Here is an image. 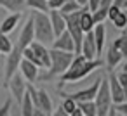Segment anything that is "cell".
<instances>
[{
    "label": "cell",
    "mask_w": 127,
    "mask_h": 116,
    "mask_svg": "<svg viewBox=\"0 0 127 116\" xmlns=\"http://www.w3.org/2000/svg\"><path fill=\"white\" fill-rule=\"evenodd\" d=\"M33 116H51V114H47L45 111H42V109L35 107V109H33Z\"/></svg>",
    "instance_id": "8d00e7d4"
},
{
    "label": "cell",
    "mask_w": 127,
    "mask_h": 116,
    "mask_svg": "<svg viewBox=\"0 0 127 116\" xmlns=\"http://www.w3.org/2000/svg\"><path fill=\"white\" fill-rule=\"evenodd\" d=\"M61 95H63V94H61ZM61 109H63L66 114H70V113H73V111L77 109V102H75L71 97L63 95V104H61Z\"/></svg>",
    "instance_id": "83f0119b"
},
{
    "label": "cell",
    "mask_w": 127,
    "mask_h": 116,
    "mask_svg": "<svg viewBox=\"0 0 127 116\" xmlns=\"http://www.w3.org/2000/svg\"><path fill=\"white\" fill-rule=\"evenodd\" d=\"M75 2H77L80 7H87V0H75Z\"/></svg>",
    "instance_id": "f35d334b"
},
{
    "label": "cell",
    "mask_w": 127,
    "mask_h": 116,
    "mask_svg": "<svg viewBox=\"0 0 127 116\" xmlns=\"http://www.w3.org/2000/svg\"><path fill=\"white\" fill-rule=\"evenodd\" d=\"M52 49L56 50H63V52H73L75 54V42L70 37L68 31H63L59 37H56L52 40Z\"/></svg>",
    "instance_id": "4fadbf2b"
},
{
    "label": "cell",
    "mask_w": 127,
    "mask_h": 116,
    "mask_svg": "<svg viewBox=\"0 0 127 116\" xmlns=\"http://www.w3.org/2000/svg\"><path fill=\"white\" fill-rule=\"evenodd\" d=\"M49 21L54 31V37H59L63 31H66V23H64V16L59 11H49Z\"/></svg>",
    "instance_id": "9a60e30c"
},
{
    "label": "cell",
    "mask_w": 127,
    "mask_h": 116,
    "mask_svg": "<svg viewBox=\"0 0 127 116\" xmlns=\"http://www.w3.org/2000/svg\"><path fill=\"white\" fill-rule=\"evenodd\" d=\"M23 59H26V61L33 62V64H35V66H38V68H42V62H40V59L35 56V52H33L30 47H26V49H25V52H23Z\"/></svg>",
    "instance_id": "f1b7e54d"
},
{
    "label": "cell",
    "mask_w": 127,
    "mask_h": 116,
    "mask_svg": "<svg viewBox=\"0 0 127 116\" xmlns=\"http://www.w3.org/2000/svg\"><path fill=\"white\" fill-rule=\"evenodd\" d=\"M11 107H12V97L5 99V102L0 106V116H9L11 114Z\"/></svg>",
    "instance_id": "f546056e"
},
{
    "label": "cell",
    "mask_w": 127,
    "mask_h": 116,
    "mask_svg": "<svg viewBox=\"0 0 127 116\" xmlns=\"http://www.w3.org/2000/svg\"><path fill=\"white\" fill-rule=\"evenodd\" d=\"M87 61H92V59H97L99 54H97V49H96V42H94V37H92V31L85 33L84 35V40H82V45H80V52Z\"/></svg>",
    "instance_id": "30bf717a"
},
{
    "label": "cell",
    "mask_w": 127,
    "mask_h": 116,
    "mask_svg": "<svg viewBox=\"0 0 127 116\" xmlns=\"http://www.w3.org/2000/svg\"><path fill=\"white\" fill-rule=\"evenodd\" d=\"M70 116H84V113H82V111H80V107L77 106V109H75L73 113H70Z\"/></svg>",
    "instance_id": "74e56055"
},
{
    "label": "cell",
    "mask_w": 127,
    "mask_h": 116,
    "mask_svg": "<svg viewBox=\"0 0 127 116\" xmlns=\"http://www.w3.org/2000/svg\"><path fill=\"white\" fill-rule=\"evenodd\" d=\"M101 59H92V61H87L82 54H75L73 56V61L70 64V68L59 76V87L61 88L63 85L66 83H77L84 78H87L92 71H96L97 68H101Z\"/></svg>",
    "instance_id": "7a4b0ae2"
},
{
    "label": "cell",
    "mask_w": 127,
    "mask_h": 116,
    "mask_svg": "<svg viewBox=\"0 0 127 116\" xmlns=\"http://www.w3.org/2000/svg\"><path fill=\"white\" fill-rule=\"evenodd\" d=\"M19 107H21V116H33V109H35V106H33V102H32L28 92L23 95V100L19 102Z\"/></svg>",
    "instance_id": "7402d4cb"
},
{
    "label": "cell",
    "mask_w": 127,
    "mask_h": 116,
    "mask_svg": "<svg viewBox=\"0 0 127 116\" xmlns=\"http://www.w3.org/2000/svg\"><path fill=\"white\" fill-rule=\"evenodd\" d=\"M9 116H18V114H9Z\"/></svg>",
    "instance_id": "60d3db41"
},
{
    "label": "cell",
    "mask_w": 127,
    "mask_h": 116,
    "mask_svg": "<svg viewBox=\"0 0 127 116\" xmlns=\"http://www.w3.org/2000/svg\"><path fill=\"white\" fill-rule=\"evenodd\" d=\"M82 7L75 2V0H66V2L63 4V7L59 9V12L64 16V14H71V12H75V11H80Z\"/></svg>",
    "instance_id": "4316f807"
},
{
    "label": "cell",
    "mask_w": 127,
    "mask_h": 116,
    "mask_svg": "<svg viewBox=\"0 0 127 116\" xmlns=\"http://www.w3.org/2000/svg\"><path fill=\"white\" fill-rule=\"evenodd\" d=\"M82 11V9H80ZM80 11H75L71 14H64V23H66V31L70 33V37L73 38L75 42V54L80 52V45H82V40H84V31H82V26H80Z\"/></svg>",
    "instance_id": "8992f818"
},
{
    "label": "cell",
    "mask_w": 127,
    "mask_h": 116,
    "mask_svg": "<svg viewBox=\"0 0 127 116\" xmlns=\"http://www.w3.org/2000/svg\"><path fill=\"white\" fill-rule=\"evenodd\" d=\"M26 7H30L32 11H37V12H49V4L47 0H26Z\"/></svg>",
    "instance_id": "cb8c5ba5"
},
{
    "label": "cell",
    "mask_w": 127,
    "mask_h": 116,
    "mask_svg": "<svg viewBox=\"0 0 127 116\" xmlns=\"http://www.w3.org/2000/svg\"><path fill=\"white\" fill-rule=\"evenodd\" d=\"M117 80H118V83H120V85H122L124 88L127 87V73H125V71L118 73V75H117Z\"/></svg>",
    "instance_id": "836d02e7"
},
{
    "label": "cell",
    "mask_w": 127,
    "mask_h": 116,
    "mask_svg": "<svg viewBox=\"0 0 127 116\" xmlns=\"http://www.w3.org/2000/svg\"><path fill=\"white\" fill-rule=\"evenodd\" d=\"M12 40L7 37V35H4V33H0V54H9L11 50H12Z\"/></svg>",
    "instance_id": "484cf974"
},
{
    "label": "cell",
    "mask_w": 127,
    "mask_h": 116,
    "mask_svg": "<svg viewBox=\"0 0 127 116\" xmlns=\"http://www.w3.org/2000/svg\"><path fill=\"white\" fill-rule=\"evenodd\" d=\"M35 40L33 37V19L32 16L26 19L25 26L21 28V33H19V38L18 42L12 45V50L7 54V61H5V69H4V76H5V81L14 75L18 73V68H19V62L23 59V52L25 49Z\"/></svg>",
    "instance_id": "6da1fadb"
},
{
    "label": "cell",
    "mask_w": 127,
    "mask_h": 116,
    "mask_svg": "<svg viewBox=\"0 0 127 116\" xmlns=\"http://www.w3.org/2000/svg\"><path fill=\"white\" fill-rule=\"evenodd\" d=\"M33 106L38 107V109H42V111H45L47 114H52V111H54L52 99H51V95L47 94L45 88H37V97H35Z\"/></svg>",
    "instance_id": "7c38bea8"
},
{
    "label": "cell",
    "mask_w": 127,
    "mask_h": 116,
    "mask_svg": "<svg viewBox=\"0 0 127 116\" xmlns=\"http://www.w3.org/2000/svg\"><path fill=\"white\" fill-rule=\"evenodd\" d=\"M113 5L118 9H125V0H113Z\"/></svg>",
    "instance_id": "d590c367"
},
{
    "label": "cell",
    "mask_w": 127,
    "mask_h": 116,
    "mask_svg": "<svg viewBox=\"0 0 127 116\" xmlns=\"http://www.w3.org/2000/svg\"><path fill=\"white\" fill-rule=\"evenodd\" d=\"M66 2V0H47V4H49V9L51 11H59L63 7V4Z\"/></svg>",
    "instance_id": "4dcf8cb0"
},
{
    "label": "cell",
    "mask_w": 127,
    "mask_h": 116,
    "mask_svg": "<svg viewBox=\"0 0 127 116\" xmlns=\"http://www.w3.org/2000/svg\"><path fill=\"white\" fill-rule=\"evenodd\" d=\"M26 85H28V83L25 81V78L21 76V73H14V75L5 81V87L9 88L12 99H14L18 104L23 100V95L26 94Z\"/></svg>",
    "instance_id": "52a82bcc"
},
{
    "label": "cell",
    "mask_w": 127,
    "mask_h": 116,
    "mask_svg": "<svg viewBox=\"0 0 127 116\" xmlns=\"http://www.w3.org/2000/svg\"><path fill=\"white\" fill-rule=\"evenodd\" d=\"M94 104H96V116H108L110 109L113 107V100H111V95H110L106 78H101L99 90H97V94L94 97Z\"/></svg>",
    "instance_id": "5b68a950"
},
{
    "label": "cell",
    "mask_w": 127,
    "mask_h": 116,
    "mask_svg": "<svg viewBox=\"0 0 127 116\" xmlns=\"http://www.w3.org/2000/svg\"><path fill=\"white\" fill-rule=\"evenodd\" d=\"M99 2H101V0H87V11H89V12H94V11H97V7H99Z\"/></svg>",
    "instance_id": "d6a6232c"
},
{
    "label": "cell",
    "mask_w": 127,
    "mask_h": 116,
    "mask_svg": "<svg viewBox=\"0 0 127 116\" xmlns=\"http://www.w3.org/2000/svg\"><path fill=\"white\" fill-rule=\"evenodd\" d=\"M111 23L117 30H125L127 28V9H120L113 18H111Z\"/></svg>",
    "instance_id": "44dd1931"
},
{
    "label": "cell",
    "mask_w": 127,
    "mask_h": 116,
    "mask_svg": "<svg viewBox=\"0 0 127 116\" xmlns=\"http://www.w3.org/2000/svg\"><path fill=\"white\" fill-rule=\"evenodd\" d=\"M73 52H63V50H56L51 49V64L47 68V73H44L42 76H38V80L42 81H51L54 78H59L71 64L73 61Z\"/></svg>",
    "instance_id": "3957f363"
},
{
    "label": "cell",
    "mask_w": 127,
    "mask_h": 116,
    "mask_svg": "<svg viewBox=\"0 0 127 116\" xmlns=\"http://www.w3.org/2000/svg\"><path fill=\"white\" fill-rule=\"evenodd\" d=\"M99 83H101V78H96V80L92 81V85H89L87 88H82V90H78V92H75V94H64V92H63V90L59 88V94L71 97V99H73L75 102L94 100V97H96V94H97V90H99Z\"/></svg>",
    "instance_id": "ba28073f"
},
{
    "label": "cell",
    "mask_w": 127,
    "mask_h": 116,
    "mask_svg": "<svg viewBox=\"0 0 127 116\" xmlns=\"http://www.w3.org/2000/svg\"><path fill=\"white\" fill-rule=\"evenodd\" d=\"M92 37H94V42H96V49H97V54H101L103 47H104V40H106V28H104V23H99L92 28Z\"/></svg>",
    "instance_id": "e0dca14e"
},
{
    "label": "cell",
    "mask_w": 127,
    "mask_h": 116,
    "mask_svg": "<svg viewBox=\"0 0 127 116\" xmlns=\"http://www.w3.org/2000/svg\"><path fill=\"white\" fill-rule=\"evenodd\" d=\"M0 7H4L7 12H21L26 7V0H0Z\"/></svg>",
    "instance_id": "ffe728a7"
},
{
    "label": "cell",
    "mask_w": 127,
    "mask_h": 116,
    "mask_svg": "<svg viewBox=\"0 0 127 116\" xmlns=\"http://www.w3.org/2000/svg\"><path fill=\"white\" fill-rule=\"evenodd\" d=\"M113 106H115V111H117L118 114L127 116V100H124V102H120V104H113Z\"/></svg>",
    "instance_id": "1f68e13d"
},
{
    "label": "cell",
    "mask_w": 127,
    "mask_h": 116,
    "mask_svg": "<svg viewBox=\"0 0 127 116\" xmlns=\"http://www.w3.org/2000/svg\"><path fill=\"white\" fill-rule=\"evenodd\" d=\"M33 52H35V56L40 59V62H42V68H49V64H51V49H47V45H44V43H40V42H37V40H33L30 45H28Z\"/></svg>",
    "instance_id": "5bb4252c"
},
{
    "label": "cell",
    "mask_w": 127,
    "mask_h": 116,
    "mask_svg": "<svg viewBox=\"0 0 127 116\" xmlns=\"http://www.w3.org/2000/svg\"><path fill=\"white\" fill-rule=\"evenodd\" d=\"M80 26H82L84 33L92 31V28L96 26V23L92 19V12H89L87 7H82V11H80Z\"/></svg>",
    "instance_id": "d6986e66"
},
{
    "label": "cell",
    "mask_w": 127,
    "mask_h": 116,
    "mask_svg": "<svg viewBox=\"0 0 127 116\" xmlns=\"http://www.w3.org/2000/svg\"><path fill=\"white\" fill-rule=\"evenodd\" d=\"M77 106L80 107V111L84 113V116H96V104H94V100L77 102Z\"/></svg>",
    "instance_id": "d4e9b609"
},
{
    "label": "cell",
    "mask_w": 127,
    "mask_h": 116,
    "mask_svg": "<svg viewBox=\"0 0 127 116\" xmlns=\"http://www.w3.org/2000/svg\"><path fill=\"white\" fill-rule=\"evenodd\" d=\"M32 19H33V37H35V40L44 43V45L52 43V40L56 37H54V31H52V26H51V21H49V14L33 11Z\"/></svg>",
    "instance_id": "277c9868"
},
{
    "label": "cell",
    "mask_w": 127,
    "mask_h": 116,
    "mask_svg": "<svg viewBox=\"0 0 127 116\" xmlns=\"http://www.w3.org/2000/svg\"><path fill=\"white\" fill-rule=\"evenodd\" d=\"M19 73H21V76L25 78V81L26 83H35L37 80H38V76H40V73H38V66H35L33 62H30V61H26V59H21V62H19Z\"/></svg>",
    "instance_id": "8fae6325"
},
{
    "label": "cell",
    "mask_w": 127,
    "mask_h": 116,
    "mask_svg": "<svg viewBox=\"0 0 127 116\" xmlns=\"http://www.w3.org/2000/svg\"><path fill=\"white\" fill-rule=\"evenodd\" d=\"M51 116H70V114H66V113L61 109V106H59L58 109H54V111H52V114H51Z\"/></svg>",
    "instance_id": "e575fe53"
},
{
    "label": "cell",
    "mask_w": 127,
    "mask_h": 116,
    "mask_svg": "<svg viewBox=\"0 0 127 116\" xmlns=\"http://www.w3.org/2000/svg\"><path fill=\"white\" fill-rule=\"evenodd\" d=\"M108 88H110V95H111V100L113 104H120L125 100V95H124V87L118 83L117 80V75L113 71H108Z\"/></svg>",
    "instance_id": "9c48e42d"
},
{
    "label": "cell",
    "mask_w": 127,
    "mask_h": 116,
    "mask_svg": "<svg viewBox=\"0 0 127 116\" xmlns=\"http://www.w3.org/2000/svg\"><path fill=\"white\" fill-rule=\"evenodd\" d=\"M21 18H23V14H21V12H12V14H9L2 23H0V33H4V35L12 33V31L16 30V26L19 24Z\"/></svg>",
    "instance_id": "2e32d148"
},
{
    "label": "cell",
    "mask_w": 127,
    "mask_h": 116,
    "mask_svg": "<svg viewBox=\"0 0 127 116\" xmlns=\"http://www.w3.org/2000/svg\"><path fill=\"white\" fill-rule=\"evenodd\" d=\"M124 57H127V31H124L120 37H117L115 40H113V43H111Z\"/></svg>",
    "instance_id": "603a6c76"
},
{
    "label": "cell",
    "mask_w": 127,
    "mask_h": 116,
    "mask_svg": "<svg viewBox=\"0 0 127 116\" xmlns=\"http://www.w3.org/2000/svg\"><path fill=\"white\" fill-rule=\"evenodd\" d=\"M122 59H124V56H122L113 45H110V49H108V52H106V68H108V71H113V69L122 62Z\"/></svg>",
    "instance_id": "ac0fdd59"
},
{
    "label": "cell",
    "mask_w": 127,
    "mask_h": 116,
    "mask_svg": "<svg viewBox=\"0 0 127 116\" xmlns=\"http://www.w3.org/2000/svg\"><path fill=\"white\" fill-rule=\"evenodd\" d=\"M125 9H127V0H125Z\"/></svg>",
    "instance_id": "ab89813d"
}]
</instances>
